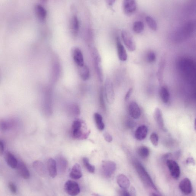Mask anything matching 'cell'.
<instances>
[{
	"label": "cell",
	"instance_id": "8992f818",
	"mask_svg": "<svg viewBox=\"0 0 196 196\" xmlns=\"http://www.w3.org/2000/svg\"><path fill=\"white\" fill-rule=\"evenodd\" d=\"M116 169V163L111 161H104L102 162L103 174L107 177H110Z\"/></svg>",
	"mask_w": 196,
	"mask_h": 196
},
{
	"label": "cell",
	"instance_id": "1f68e13d",
	"mask_svg": "<svg viewBox=\"0 0 196 196\" xmlns=\"http://www.w3.org/2000/svg\"><path fill=\"white\" fill-rule=\"evenodd\" d=\"M9 124L7 121L4 119H0V130L4 132L6 131L9 128Z\"/></svg>",
	"mask_w": 196,
	"mask_h": 196
},
{
	"label": "cell",
	"instance_id": "3957f363",
	"mask_svg": "<svg viewBox=\"0 0 196 196\" xmlns=\"http://www.w3.org/2000/svg\"><path fill=\"white\" fill-rule=\"evenodd\" d=\"M121 36L124 44L130 52H134L136 50V45L133 37L126 30H122Z\"/></svg>",
	"mask_w": 196,
	"mask_h": 196
},
{
	"label": "cell",
	"instance_id": "9a60e30c",
	"mask_svg": "<svg viewBox=\"0 0 196 196\" xmlns=\"http://www.w3.org/2000/svg\"><path fill=\"white\" fill-rule=\"evenodd\" d=\"M47 168L49 175L52 178L56 177L57 174L56 162L52 158H50L47 161Z\"/></svg>",
	"mask_w": 196,
	"mask_h": 196
},
{
	"label": "cell",
	"instance_id": "7dc6e473",
	"mask_svg": "<svg viewBox=\"0 0 196 196\" xmlns=\"http://www.w3.org/2000/svg\"><path fill=\"white\" fill-rule=\"evenodd\" d=\"M0 77H1V71H0Z\"/></svg>",
	"mask_w": 196,
	"mask_h": 196
},
{
	"label": "cell",
	"instance_id": "6da1fadb",
	"mask_svg": "<svg viewBox=\"0 0 196 196\" xmlns=\"http://www.w3.org/2000/svg\"><path fill=\"white\" fill-rule=\"evenodd\" d=\"M90 134L86 123L80 119L73 122L72 127V134L73 137L77 140H84L87 138Z\"/></svg>",
	"mask_w": 196,
	"mask_h": 196
},
{
	"label": "cell",
	"instance_id": "d6a6232c",
	"mask_svg": "<svg viewBox=\"0 0 196 196\" xmlns=\"http://www.w3.org/2000/svg\"><path fill=\"white\" fill-rule=\"evenodd\" d=\"M150 140L152 144L155 146H157L158 145L159 137L158 134L153 133L151 134Z\"/></svg>",
	"mask_w": 196,
	"mask_h": 196
},
{
	"label": "cell",
	"instance_id": "7c38bea8",
	"mask_svg": "<svg viewBox=\"0 0 196 196\" xmlns=\"http://www.w3.org/2000/svg\"><path fill=\"white\" fill-rule=\"evenodd\" d=\"M116 43L118 55L119 59L122 61H127L128 58V55L126 50L119 38H116Z\"/></svg>",
	"mask_w": 196,
	"mask_h": 196
},
{
	"label": "cell",
	"instance_id": "d6986e66",
	"mask_svg": "<svg viewBox=\"0 0 196 196\" xmlns=\"http://www.w3.org/2000/svg\"><path fill=\"white\" fill-rule=\"evenodd\" d=\"M17 168L19 174L23 179H29L30 177V172L24 163L22 162H20L18 164Z\"/></svg>",
	"mask_w": 196,
	"mask_h": 196
},
{
	"label": "cell",
	"instance_id": "44dd1931",
	"mask_svg": "<svg viewBox=\"0 0 196 196\" xmlns=\"http://www.w3.org/2000/svg\"><path fill=\"white\" fill-rule=\"evenodd\" d=\"M83 176L82 169L79 164H76L72 168L69 176L72 179H78L81 178Z\"/></svg>",
	"mask_w": 196,
	"mask_h": 196
},
{
	"label": "cell",
	"instance_id": "b9f144b4",
	"mask_svg": "<svg viewBox=\"0 0 196 196\" xmlns=\"http://www.w3.org/2000/svg\"><path fill=\"white\" fill-rule=\"evenodd\" d=\"M187 164H193L194 163V161L193 158H189L187 159Z\"/></svg>",
	"mask_w": 196,
	"mask_h": 196
},
{
	"label": "cell",
	"instance_id": "d4e9b609",
	"mask_svg": "<svg viewBox=\"0 0 196 196\" xmlns=\"http://www.w3.org/2000/svg\"><path fill=\"white\" fill-rule=\"evenodd\" d=\"M78 67L80 77L83 80H87L90 76V71L88 67L84 64L83 66Z\"/></svg>",
	"mask_w": 196,
	"mask_h": 196
},
{
	"label": "cell",
	"instance_id": "f35d334b",
	"mask_svg": "<svg viewBox=\"0 0 196 196\" xmlns=\"http://www.w3.org/2000/svg\"><path fill=\"white\" fill-rule=\"evenodd\" d=\"M133 91V88H130V89L129 90L128 92H127L126 95H125V101H127L128 100L129 98H130V96L131 94H132Z\"/></svg>",
	"mask_w": 196,
	"mask_h": 196
},
{
	"label": "cell",
	"instance_id": "5bb4252c",
	"mask_svg": "<svg viewBox=\"0 0 196 196\" xmlns=\"http://www.w3.org/2000/svg\"><path fill=\"white\" fill-rule=\"evenodd\" d=\"M180 189L185 194H188L192 191V185L191 180L188 178L184 179L179 184Z\"/></svg>",
	"mask_w": 196,
	"mask_h": 196
},
{
	"label": "cell",
	"instance_id": "836d02e7",
	"mask_svg": "<svg viewBox=\"0 0 196 196\" xmlns=\"http://www.w3.org/2000/svg\"><path fill=\"white\" fill-rule=\"evenodd\" d=\"M156 59V56L153 52H150L148 53L147 56V60L149 62L152 63L154 62Z\"/></svg>",
	"mask_w": 196,
	"mask_h": 196
},
{
	"label": "cell",
	"instance_id": "ac0fdd59",
	"mask_svg": "<svg viewBox=\"0 0 196 196\" xmlns=\"http://www.w3.org/2000/svg\"><path fill=\"white\" fill-rule=\"evenodd\" d=\"M5 159L6 162L9 166L11 168L14 169L17 168L18 162L12 154L10 152H6L5 155Z\"/></svg>",
	"mask_w": 196,
	"mask_h": 196
},
{
	"label": "cell",
	"instance_id": "5b68a950",
	"mask_svg": "<svg viewBox=\"0 0 196 196\" xmlns=\"http://www.w3.org/2000/svg\"><path fill=\"white\" fill-rule=\"evenodd\" d=\"M105 93L107 102L110 104H113L115 100V92L113 84L109 79H107L106 81Z\"/></svg>",
	"mask_w": 196,
	"mask_h": 196
},
{
	"label": "cell",
	"instance_id": "ba28073f",
	"mask_svg": "<svg viewBox=\"0 0 196 196\" xmlns=\"http://www.w3.org/2000/svg\"><path fill=\"white\" fill-rule=\"evenodd\" d=\"M137 3L134 0H125L123 3L124 12L127 15H131L135 12L137 9Z\"/></svg>",
	"mask_w": 196,
	"mask_h": 196
},
{
	"label": "cell",
	"instance_id": "52a82bcc",
	"mask_svg": "<svg viewBox=\"0 0 196 196\" xmlns=\"http://www.w3.org/2000/svg\"><path fill=\"white\" fill-rule=\"evenodd\" d=\"M166 164L172 177L176 179H179L180 176V169L177 163L173 160L167 159Z\"/></svg>",
	"mask_w": 196,
	"mask_h": 196
},
{
	"label": "cell",
	"instance_id": "ee69618b",
	"mask_svg": "<svg viewBox=\"0 0 196 196\" xmlns=\"http://www.w3.org/2000/svg\"><path fill=\"white\" fill-rule=\"evenodd\" d=\"M115 2V1H107L108 4L110 5H113Z\"/></svg>",
	"mask_w": 196,
	"mask_h": 196
},
{
	"label": "cell",
	"instance_id": "60d3db41",
	"mask_svg": "<svg viewBox=\"0 0 196 196\" xmlns=\"http://www.w3.org/2000/svg\"><path fill=\"white\" fill-rule=\"evenodd\" d=\"M120 195L121 196H132L131 194L126 191V190H123L121 191Z\"/></svg>",
	"mask_w": 196,
	"mask_h": 196
},
{
	"label": "cell",
	"instance_id": "bcb514c9",
	"mask_svg": "<svg viewBox=\"0 0 196 196\" xmlns=\"http://www.w3.org/2000/svg\"><path fill=\"white\" fill-rule=\"evenodd\" d=\"M93 196H100L97 195V194H93Z\"/></svg>",
	"mask_w": 196,
	"mask_h": 196
},
{
	"label": "cell",
	"instance_id": "e0dca14e",
	"mask_svg": "<svg viewBox=\"0 0 196 196\" xmlns=\"http://www.w3.org/2000/svg\"><path fill=\"white\" fill-rule=\"evenodd\" d=\"M56 164L57 168L61 173H63L66 171L68 166V162L64 157L59 156L56 158Z\"/></svg>",
	"mask_w": 196,
	"mask_h": 196
},
{
	"label": "cell",
	"instance_id": "f6af8a7d",
	"mask_svg": "<svg viewBox=\"0 0 196 196\" xmlns=\"http://www.w3.org/2000/svg\"><path fill=\"white\" fill-rule=\"evenodd\" d=\"M151 196H160L159 195H158V194H155V193H152L151 194Z\"/></svg>",
	"mask_w": 196,
	"mask_h": 196
},
{
	"label": "cell",
	"instance_id": "484cf974",
	"mask_svg": "<svg viewBox=\"0 0 196 196\" xmlns=\"http://www.w3.org/2000/svg\"><path fill=\"white\" fill-rule=\"evenodd\" d=\"M159 94L162 101L165 104L168 102L170 98V94L168 90L165 87H162L160 89Z\"/></svg>",
	"mask_w": 196,
	"mask_h": 196
},
{
	"label": "cell",
	"instance_id": "7402d4cb",
	"mask_svg": "<svg viewBox=\"0 0 196 196\" xmlns=\"http://www.w3.org/2000/svg\"><path fill=\"white\" fill-rule=\"evenodd\" d=\"M36 14L39 19L41 21H44L47 16V12L42 5L40 4H37L35 6Z\"/></svg>",
	"mask_w": 196,
	"mask_h": 196
},
{
	"label": "cell",
	"instance_id": "7bdbcfd3",
	"mask_svg": "<svg viewBox=\"0 0 196 196\" xmlns=\"http://www.w3.org/2000/svg\"><path fill=\"white\" fill-rule=\"evenodd\" d=\"M171 153H168L166 154L165 155H164V159H168V158H169V157L171 156Z\"/></svg>",
	"mask_w": 196,
	"mask_h": 196
},
{
	"label": "cell",
	"instance_id": "277c9868",
	"mask_svg": "<svg viewBox=\"0 0 196 196\" xmlns=\"http://www.w3.org/2000/svg\"><path fill=\"white\" fill-rule=\"evenodd\" d=\"M64 187L66 192L71 196H77L80 192L78 184L74 181H67L64 185Z\"/></svg>",
	"mask_w": 196,
	"mask_h": 196
},
{
	"label": "cell",
	"instance_id": "4fadbf2b",
	"mask_svg": "<svg viewBox=\"0 0 196 196\" xmlns=\"http://www.w3.org/2000/svg\"><path fill=\"white\" fill-rule=\"evenodd\" d=\"M154 117L159 128L163 131H166V130L164 125L162 112L159 108L157 107L155 109L154 111Z\"/></svg>",
	"mask_w": 196,
	"mask_h": 196
},
{
	"label": "cell",
	"instance_id": "ffe728a7",
	"mask_svg": "<svg viewBox=\"0 0 196 196\" xmlns=\"http://www.w3.org/2000/svg\"><path fill=\"white\" fill-rule=\"evenodd\" d=\"M118 185L123 190L128 189L130 187V183L129 180L123 174H119L116 177Z\"/></svg>",
	"mask_w": 196,
	"mask_h": 196
},
{
	"label": "cell",
	"instance_id": "f546056e",
	"mask_svg": "<svg viewBox=\"0 0 196 196\" xmlns=\"http://www.w3.org/2000/svg\"><path fill=\"white\" fill-rule=\"evenodd\" d=\"M147 23L149 27L154 31H156L158 28V25L156 21L151 16H147L145 18Z\"/></svg>",
	"mask_w": 196,
	"mask_h": 196
},
{
	"label": "cell",
	"instance_id": "30bf717a",
	"mask_svg": "<svg viewBox=\"0 0 196 196\" xmlns=\"http://www.w3.org/2000/svg\"><path fill=\"white\" fill-rule=\"evenodd\" d=\"M94 62L96 71L99 80L102 82L103 80V73L101 65V58L98 53L94 54Z\"/></svg>",
	"mask_w": 196,
	"mask_h": 196
},
{
	"label": "cell",
	"instance_id": "603a6c76",
	"mask_svg": "<svg viewBox=\"0 0 196 196\" xmlns=\"http://www.w3.org/2000/svg\"><path fill=\"white\" fill-rule=\"evenodd\" d=\"M33 166L40 176H44L46 175L45 168L41 162L39 161H34L33 164Z\"/></svg>",
	"mask_w": 196,
	"mask_h": 196
},
{
	"label": "cell",
	"instance_id": "74e56055",
	"mask_svg": "<svg viewBox=\"0 0 196 196\" xmlns=\"http://www.w3.org/2000/svg\"><path fill=\"white\" fill-rule=\"evenodd\" d=\"M104 137L105 140L106 141L109 142V143H110V142L112 141V140H113L112 136L108 133H105L104 134Z\"/></svg>",
	"mask_w": 196,
	"mask_h": 196
},
{
	"label": "cell",
	"instance_id": "7a4b0ae2",
	"mask_svg": "<svg viewBox=\"0 0 196 196\" xmlns=\"http://www.w3.org/2000/svg\"><path fill=\"white\" fill-rule=\"evenodd\" d=\"M134 164L137 173L143 181L151 187L157 190L156 187L154 184L151 178L141 164L136 160L134 161Z\"/></svg>",
	"mask_w": 196,
	"mask_h": 196
},
{
	"label": "cell",
	"instance_id": "d590c367",
	"mask_svg": "<svg viewBox=\"0 0 196 196\" xmlns=\"http://www.w3.org/2000/svg\"><path fill=\"white\" fill-rule=\"evenodd\" d=\"M70 109L71 113L73 114L74 116H78L80 113V110L77 105H72L70 107Z\"/></svg>",
	"mask_w": 196,
	"mask_h": 196
},
{
	"label": "cell",
	"instance_id": "ab89813d",
	"mask_svg": "<svg viewBox=\"0 0 196 196\" xmlns=\"http://www.w3.org/2000/svg\"><path fill=\"white\" fill-rule=\"evenodd\" d=\"M4 151V146L3 143L0 140V156H2Z\"/></svg>",
	"mask_w": 196,
	"mask_h": 196
},
{
	"label": "cell",
	"instance_id": "9c48e42d",
	"mask_svg": "<svg viewBox=\"0 0 196 196\" xmlns=\"http://www.w3.org/2000/svg\"><path fill=\"white\" fill-rule=\"evenodd\" d=\"M72 55L73 59L78 67L83 66L84 62V57L81 51L77 47L73 48L72 50Z\"/></svg>",
	"mask_w": 196,
	"mask_h": 196
},
{
	"label": "cell",
	"instance_id": "4dcf8cb0",
	"mask_svg": "<svg viewBox=\"0 0 196 196\" xmlns=\"http://www.w3.org/2000/svg\"><path fill=\"white\" fill-rule=\"evenodd\" d=\"M83 164L88 171L91 173H94L95 171V167L94 166L91 165L89 163V159L87 158H84L83 159Z\"/></svg>",
	"mask_w": 196,
	"mask_h": 196
},
{
	"label": "cell",
	"instance_id": "cb8c5ba5",
	"mask_svg": "<svg viewBox=\"0 0 196 196\" xmlns=\"http://www.w3.org/2000/svg\"><path fill=\"white\" fill-rule=\"evenodd\" d=\"M70 28L73 35L75 36L77 35L79 29V22L77 17L76 16H73L71 18Z\"/></svg>",
	"mask_w": 196,
	"mask_h": 196
},
{
	"label": "cell",
	"instance_id": "e575fe53",
	"mask_svg": "<svg viewBox=\"0 0 196 196\" xmlns=\"http://www.w3.org/2000/svg\"><path fill=\"white\" fill-rule=\"evenodd\" d=\"M104 94L103 89H102L101 91H100V103L102 108V109L103 110L105 111L106 110V107L104 98V94Z\"/></svg>",
	"mask_w": 196,
	"mask_h": 196
},
{
	"label": "cell",
	"instance_id": "2e32d148",
	"mask_svg": "<svg viewBox=\"0 0 196 196\" xmlns=\"http://www.w3.org/2000/svg\"><path fill=\"white\" fill-rule=\"evenodd\" d=\"M148 132L147 127L145 125H141L136 130L134 135L137 140L141 141L146 138Z\"/></svg>",
	"mask_w": 196,
	"mask_h": 196
},
{
	"label": "cell",
	"instance_id": "83f0119b",
	"mask_svg": "<svg viewBox=\"0 0 196 196\" xmlns=\"http://www.w3.org/2000/svg\"><path fill=\"white\" fill-rule=\"evenodd\" d=\"M137 153L141 158L143 159L147 158L150 154L148 148L145 146H141L137 149Z\"/></svg>",
	"mask_w": 196,
	"mask_h": 196
},
{
	"label": "cell",
	"instance_id": "8d00e7d4",
	"mask_svg": "<svg viewBox=\"0 0 196 196\" xmlns=\"http://www.w3.org/2000/svg\"><path fill=\"white\" fill-rule=\"evenodd\" d=\"M9 187L10 191H11V192L13 193V194H16V192H17V188H16V185H15L12 182H10L9 183Z\"/></svg>",
	"mask_w": 196,
	"mask_h": 196
},
{
	"label": "cell",
	"instance_id": "f1b7e54d",
	"mask_svg": "<svg viewBox=\"0 0 196 196\" xmlns=\"http://www.w3.org/2000/svg\"><path fill=\"white\" fill-rule=\"evenodd\" d=\"M144 28V25L143 22L141 21H137L134 22L133 25V30L137 34H140L143 31Z\"/></svg>",
	"mask_w": 196,
	"mask_h": 196
},
{
	"label": "cell",
	"instance_id": "4316f807",
	"mask_svg": "<svg viewBox=\"0 0 196 196\" xmlns=\"http://www.w3.org/2000/svg\"><path fill=\"white\" fill-rule=\"evenodd\" d=\"M94 116L97 128L100 131H102L105 128V125L102 116L99 113H96L94 114Z\"/></svg>",
	"mask_w": 196,
	"mask_h": 196
},
{
	"label": "cell",
	"instance_id": "8fae6325",
	"mask_svg": "<svg viewBox=\"0 0 196 196\" xmlns=\"http://www.w3.org/2000/svg\"><path fill=\"white\" fill-rule=\"evenodd\" d=\"M129 112L131 117L134 119H137L141 116V111L138 105L135 102H132L129 105Z\"/></svg>",
	"mask_w": 196,
	"mask_h": 196
}]
</instances>
